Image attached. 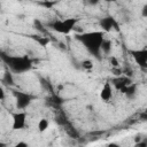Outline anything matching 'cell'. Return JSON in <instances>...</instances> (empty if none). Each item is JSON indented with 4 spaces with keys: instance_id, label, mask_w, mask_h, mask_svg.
Returning <instances> with one entry per match:
<instances>
[{
    "instance_id": "obj_8",
    "label": "cell",
    "mask_w": 147,
    "mask_h": 147,
    "mask_svg": "<svg viewBox=\"0 0 147 147\" xmlns=\"http://www.w3.org/2000/svg\"><path fill=\"white\" fill-rule=\"evenodd\" d=\"M100 98L105 101V102H108L109 100H111L113 98V87H111V84L110 82H106L101 88V92H100Z\"/></svg>"
},
{
    "instance_id": "obj_16",
    "label": "cell",
    "mask_w": 147,
    "mask_h": 147,
    "mask_svg": "<svg viewBox=\"0 0 147 147\" xmlns=\"http://www.w3.org/2000/svg\"><path fill=\"white\" fill-rule=\"evenodd\" d=\"M40 5H41V6H44V7H46V8H48V9H51L54 5H56V2H55V1H52V2L46 1V2H40Z\"/></svg>"
},
{
    "instance_id": "obj_4",
    "label": "cell",
    "mask_w": 147,
    "mask_h": 147,
    "mask_svg": "<svg viewBox=\"0 0 147 147\" xmlns=\"http://www.w3.org/2000/svg\"><path fill=\"white\" fill-rule=\"evenodd\" d=\"M14 95H15V100H16V108L18 110H23L25 108H28L32 100L34 99L31 94L26 93V92H22V91H13Z\"/></svg>"
},
{
    "instance_id": "obj_1",
    "label": "cell",
    "mask_w": 147,
    "mask_h": 147,
    "mask_svg": "<svg viewBox=\"0 0 147 147\" xmlns=\"http://www.w3.org/2000/svg\"><path fill=\"white\" fill-rule=\"evenodd\" d=\"M76 39L79 40L83 46L95 57L100 56L101 52V44L105 40V32L103 31H91V32H83L76 34Z\"/></svg>"
},
{
    "instance_id": "obj_12",
    "label": "cell",
    "mask_w": 147,
    "mask_h": 147,
    "mask_svg": "<svg viewBox=\"0 0 147 147\" xmlns=\"http://www.w3.org/2000/svg\"><path fill=\"white\" fill-rule=\"evenodd\" d=\"M49 126V121L47 118H40L38 122V130L39 132H45Z\"/></svg>"
},
{
    "instance_id": "obj_11",
    "label": "cell",
    "mask_w": 147,
    "mask_h": 147,
    "mask_svg": "<svg viewBox=\"0 0 147 147\" xmlns=\"http://www.w3.org/2000/svg\"><path fill=\"white\" fill-rule=\"evenodd\" d=\"M121 92L124 93L127 98H131V96H133V95L136 94V85L132 83V84H130L129 86H126L125 88H123Z\"/></svg>"
},
{
    "instance_id": "obj_15",
    "label": "cell",
    "mask_w": 147,
    "mask_h": 147,
    "mask_svg": "<svg viewBox=\"0 0 147 147\" xmlns=\"http://www.w3.org/2000/svg\"><path fill=\"white\" fill-rule=\"evenodd\" d=\"M37 41L40 44V46H46V45L49 42V39L46 38V37H40V38L37 39Z\"/></svg>"
},
{
    "instance_id": "obj_3",
    "label": "cell",
    "mask_w": 147,
    "mask_h": 147,
    "mask_svg": "<svg viewBox=\"0 0 147 147\" xmlns=\"http://www.w3.org/2000/svg\"><path fill=\"white\" fill-rule=\"evenodd\" d=\"M78 22V18H74V17H70V18H65V20H57V21H54L49 24L51 29L59 32V33H62V34H68L74 28L75 25L77 24Z\"/></svg>"
},
{
    "instance_id": "obj_17",
    "label": "cell",
    "mask_w": 147,
    "mask_h": 147,
    "mask_svg": "<svg viewBox=\"0 0 147 147\" xmlns=\"http://www.w3.org/2000/svg\"><path fill=\"white\" fill-rule=\"evenodd\" d=\"M109 61H110V63H111V65L113 67H118V61L116 60V57H114V56H111L110 59H109Z\"/></svg>"
},
{
    "instance_id": "obj_23",
    "label": "cell",
    "mask_w": 147,
    "mask_h": 147,
    "mask_svg": "<svg viewBox=\"0 0 147 147\" xmlns=\"http://www.w3.org/2000/svg\"><path fill=\"white\" fill-rule=\"evenodd\" d=\"M141 140H142V139L140 138V136H137V137L134 138V141H136V144H137V142H140Z\"/></svg>"
},
{
    "instance_id": "obj_2",
    "label": "cell",
    "mask_w": 147,
    "mask_h": 147,
    "mask_svg": "<svg viewBox=\"0 0 147 147\" xmlns=\"http://www.w3.org/2000/svg\"><path fill=\"white\" fill-rule=\"evenodd\" d=\"M1 60L7 64V67L16 74H23L29 71L32 68V60L28 56H14V55H8L5 53H0Z\"/></svg>"
},
{
    "instance_id": "obj_14",
    "label": "cell",
    "mask_w": 147,
    "mask_h": 147,
    "mask_svg": "<svg viewBox=\"0 0 147 147\" xmlns=\"http://www.w3.org/2000/svg\"><path fill=\"white\" fill-rule=\"evenodd\" d=\"M82 67H83L84 69H86V70H90V69L93 68V63H92L91 60H84V61L82 62Z\"/></svg>"
},
{
    "instance_id": "obj_9",
    "label": "cell",
    "mask_w": 147,
    "mask_h": 147,
    "mask_svg": "<svg viewBox=\"0 0 147 147\" xmlns=\"http://www.w3.org/2000/svg\"><path fill=\"white\" fill-rule=\"evenodd\" d=\"M113 84L116 87V90L122 91L123 88H125L126 86H129L130 84H132V80L129 77H123V76H118L116 78L113 79Z\"/></svg>"
},
{
    "instance_id": "obj_20",
    "label": "cell",
    "mask_w": 147,
    "mask_h": 147,
    "mask_svg": "<svg viewBox=\"0 0 147 147\" xmlns=\"http://www.w3.org/2000/svg\"><path fill=\"white\" fill-rule=\"evenodd\" d=\"M3 99H5V91H3V88L0 86V101L3 100Z\"/></svg>"
},
{
    "instance_id": "obj_7",
    "label": "cell",
    "mask_w": 147,
    "mask_h": 147,
    "mask_svg": "<svg viewBox=\"0 0 147 147\" xmlns=\"http://www.w3.org/2000/svg\"><path fill=\"white\" fill-rule=\"evenodd\" d=\"M99 23H100V26H101V29H102V31L105 33L111 31L113 28H115L116 31H119L118 25H117V22L115 21V18L113 16H106V17L101 18Z\"/></svg>"
},
{
    "instance_id": "obj_6",
    "label": "cell",
    "mask_w": 147,
    "mask_h": 147,
    "mask_svg": "<svg viewBox=\"0 0 147 147\" xmlns=\"http://www.w3.org/2000/svg\"><path fill=\"white\" fill-rule=\"evenodd\" d=\"M130 54L134 59V61L138 63V65L142 69L147 68V49H131Z\"/></svg>"
},
{
    "instance_id": "obj_18",
    "label": "cell",
    "mask_w": 147,
    "mask_h": 147,
    "mask_svg": "<svg viewBox=\"0 0 147 147\" xmlns=\"http://www.w3.org/2000/svg\"><path fill=\"white\" fill-rule=\"evenodd\" d=\"M14 147H29V145L25 141H18L17 144L14 145Z\"/></svg>"
},
{
    "instance_id": "obj_24",
    "label": "cell",
    "mask_w": 147,
    "mask_h": 147,
    "mask_svg": "<svg viewBox=\"0 0 147 147\" xmlns=\"http://www.w3.org/2000/svg\"><path fill=\"white\" fill-rule=\"evenodd\" d=\"M0 147H7V145L5 142H0Z\"/></svg>"
},
{
    "instance_id": "obj_22",
    "label": "cell",
    "mask_w": 147,
    "mask_h": 147,
    "mask_svg": "<svg viewBox=\"0 0 147 147\" xmlns=\"http://www.w3.org/2000/svg\"><path fill=\"white\" fill-rule=\"evenodd\" d=\"M107 147H121V146L118 144H116V142H110V144H108Z\"/></svg>"
},
{
    "instance_id": "obj_19",
    "label": "cell",
    "mask_w": 147,
    "mask_h": 147,
    "mask_svg": "<svg viewBox=\"0 0 147 147\" xmlns=\"http://www.w3.org/2000/svg\"><path fill=\"white\" fill-rule=\"evenodd\" d=\"M136 147H147L146 140H141L140 142H137V144H136Z\"/></svg>"
},
{
    "instance_id": "obj_5",
    "label": "cell",
    "mask_w": 147,
    "mask_h": 147,
    "mask_svg": "<svg viewBox=\"0 0 147 147\" xmlns=\"http://www.w3.org/2000/svg\"><path fill=\"white\" fill-rule=\"evenodd\" d=\"M11 119H13V124H11V129L14 131L16 130H22L25 127L26 125V113L25 111H17L11 115Z\"/></svg>"
},
{
    "instance_id": "obj_21",
    "label": "cell",
    "mask_w": 147,
    "mask_h": 147,
    "mask_svg": "<svg viewBox=\"0 0 147 147\" xmlns=\"http://www.w3.org/2000/svg\"><path fill=\"white\" fill-rule=\"evenodd\" d=\"M142 16H144V17L147 16V5H145L144 8H142Z\"/></svg>"
},
{
    "instance_id": "obj_13",
    "label": "cell",
    "mask_w": 147,
    "mask_h": 147,
    "mask_svg": "<svg viewBox=\"0 0 147 147\" xmlns=\"http://www.w3.org/2000/svg\"><path fill=\"white\" fill-rule=\"evenodd\" d=\"M105 54H109L110 53V51H111V41H109V40H103L102 41V44H101V48H100Z\"/></svg>"
},
{
    "instance_id": "obj_10",
    "label": "cell",
    "mask_w": 147,
    "mask_h": 147,
    "mask_svg": "<svg viewBox=\"0 0 147 147\" xmlns=\"http://www.w3.org/2000/svg\"><path fill=\"white\" fill-rule=\"evenodd\" d=\"M2 82H3V84H6V85H8V86L14 85V77H13V74H11L9 70H6V71L3 72Z\"/></svg>"
}]
</instances>
